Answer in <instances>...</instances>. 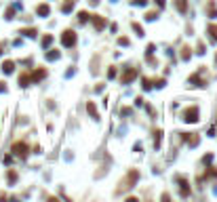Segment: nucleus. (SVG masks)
Returning a JSON list of instances; mask_svg holds the SVG:
<instances>
[{
    "label": "nucleus",
    "mask_w": 217,
    "mask_h": 202,
    "mask_svg": "<svg viewBox=\"0 0 217 202\" xmlns=\"http://www.w3.org/2000/svg\"><path fill=\"white\" fill-rule=\"evenodd\" d=\"M51 42H53V38H51V36H44V40H42V44H44V47H48Z\"/></svg>",
    "instance_id": "16"
},
{
    "label": "nucleus",
    "mask_w": 217,
    "mask_h": 202,
    "mask_svg": "<svg viewBox=\"0 0 217 202\" xmlns=\"http://www.w3.org/2000/svg\"><path fill=\"white\" fill-rule=\"evenodd\" d=\"M78 19H80V21H82V23H85L86 19H89V15H86V13H80V17H78Z\"/></svg>",
    "instance_id": "18"
},
{
    "label": "nucleus",
    "mask_w": 217,
    "mask_h": 202,
    "mask_svg": "<svg viewBox=\"0 0 217 202\" xmlns=\"http://www.w3.org/2000/svg\"><path fill=\"white\" fill-rule=\"evenodd\" d=\"M23 34L30 36V38H34V36H36V32H34V30H23Z\"/></svg>",
    "instance_id": "17"
},
{
    "label": "nucleus",
    "mask_w": 217,
    "mask_h": 202,
    "mask_svg": "<svg viewBox=\"0 0 217 202\" xmlns=\"http://www.w3.org/2000/svg\"><path fill=\"white\" fill-rule=\"evenodd\" d=\"M27 82H32V78H30L27 74H23V76L19 78V84H21V86H27Z\"/></svg>",
    "instance_id": "9"
},
{
    "label": "nucleus",
    "mask_w": 217,
    "mask_h": 202,
    "mask_svg": "<svg viewBox=\"0 0 217 202\" xmlns=\"http://www.w3.org/2000/svg\"><path fill=\"white\" fill-rule=\"evenodd\" d=\"M61 42H63V47H74V44H76V34H74L72 30L63 32V36H61Z\"/></svg>",
    "instance_id": "1"
},
{
    "label": "nucleus",
    "mask_w": 217,
    "mask_h": 202,
    "mask_svg": "<svg viewBox=\"0 0 217 202\" xmlns=\"http://www.w3.org/2000/svg\"><path fill=\"white\" fill-rule=\"evenodd\" d=\"M86 109H89V114H91L95 120L99 118V114H97V109H95V105H93V103H89V105H86Z\"/></svg>",
    "instance_id": "8"
},
{
    "label": "nucleus",
    "mask_w": 217,
    "mask_h": 202,
    "mask_svg": "<svg viewBox=\"0 0 217 202\" xmlns=\"http://www.w3.org/2000/svg\"><path fill=\"white\" fill-rule=\"evenodd\" d=\"M135 2H137V4H145V0H135Z\"/></svg>",
    "instance_id": "21"
},
{
    "label": "nucleus",
    "mask_w": 217,
    "mask_h": 202,
    "mask_svg": "<svg viewBox=\"0 0 217 202\" xmlns=\"http://www.w3.org/2000/svg\"><path fill=\"white\" fill-rule=\"evenodd\" d=\"M179 190H181V194H183V196H188V194H190V192H188V188H186V181H181V183H179Z\"/></svg>",
    "instance_id": "14"
},
{
    "label": "nucleus",
    "mask_w": 217,
    "mask_h": 202,
    "mask_svg": "<svg viewBox=\"0 0 217 202\" xmlns=\"http://www.w3.org/2000/svg\"><path fill=\"white\" fill-rule=\"evenodd\" d=\"M44 74H47V72H44V70H38L36 74H34V76H32V80H40V78H42V76H44Z\"/></svg>",
    "instance_id": "12"
},
{
    "label": "nucleus",
    "mask_w": 217,
    "mask_h": 202,
    "mask_svg": "<svg viewBox=\"0 0 217 202\" xmlns=\"http://www.w3.org/2000/svg\"><path fill=\"white\" fill-rule=\"evenodd\" d=\"M57 57H59V53H57V51H51V53L47 55V59H48V61H55Z\"/></svg>",
    "instance_id": "11"
},
{
    "label": "nucleus",
    "mask_w": 217,
    "mask_h": 202,
    "mask_svg": "<svg viewBox=\"0 0 217 202\" xmlns=\"http://www.w3.org/2000/svg\"><path fill=\"white\" fill-rule=\"evenodd\" d=\"M48 13H51L48 4H40V6H38V15H40V17H47Z\"/></svg>",
    "instance_id": "6"
},
{
    "label": "nucleus",
    "mask_w": 217,
    "mask_h": 202,
    "mask_svg": "<svg viewBox=\"0 0 217 202\" xmlns=\"http://www.w3.org/2000/svg\"><path fill=\"white\" fill-rule=\"evenodd\" d=\"M13 70H15V63H13V61H4V63H2V72H4V74H11Z\"/></svg>",
    "instance_id": "4"
},
{
    "label": "nucleus",
    "mask_w": 217,
    "mask_h": 202,
    "mask_svg": "<svg viewBox=\"0 0 217 202\" xmlns=\"http://www.w3.org/2000/svg\"><path fill=\"white\" fill-rule=\"evenodd\" d=\"M209 38L217 42V25H209Z\"/></svg>",
    "instance_id": "7"
},
{
    "label": "nucleus",
    "mask_w": 217,
    "mask_h": 202,
    "mask_svg": "<svg viewBox=\"0 0 217 202\" xmlns=\"http://www.w3.org/2000/svg\"><path fill=\"white\" fill-rule=\"evenodd\" d=\"M0 55H2V51H0Z\"/></svg>",
    "instance_id": "22"
},
{
    "label": "nucleus",
    "mask_w": 217,
    "mask_h": 202,
    "mask_svg": "<svg viewBox=\"0 0 217 202\" xmlns=\"http://www.w3.org/2000/svg\"><path fill=\"white\" fill-rule=\"evenodd\" d=\"M6 91V86H4V82H0V93H4Z\"/></svg>",
    "instance_id": "19"
},
{
    "label": "nucleus",
    "mask_w": 217,
    "mask_h": 202,
    "mask_svg": "<svg viewBox=\"0 0 217 202\" xmlns=\"http://www.w3.org/2000/svg\"><path fill=\"white\" fill-rule=\"evenodd\" d=\"M13 152L23 158V156L27 154V145H25V143H15V145H13Z\"/></svg>",
    "instance_id": "3"
},
{
    "label": "nucleus",
    "mask_w": 217,
    "mask_h": 202,
    "mask_svg": "<svg viewBox=\"0 0 217 202\" xmlns=\"http://www.w3.org/2000/svg\"><path fill=\"white\" fill-rule=\"evenodd\" d=\"M186 122H196L198 120V107H190V109H186Z\"/></svg>",
    "instance_id": "2"
},
{
    "label": "nucleus",
    "mask_w": 217,
    "mask_h": 202,
    "mask_svg": "<svg viewBox=\"0 0 217 202\" xmlns=\"http://www.w3.org/2000/svg\"><path fill=\"white\" fill-rule=\"evenodd\" d=\"M177 9H179V11H186V9H188L186 0H177Z\"/></svg>",
    "instance_id": "13"
},
{
    "label": "nucleus",
    "mask_w": 217,
    "mask_h": 202,
    "mask_svg": "<svg viewBox=\"0 0 217 202\" xmlns=\"http://www.w3.org/2000/svg\"><path fill=\"white\" fill-rule=\"evenodd\" d=\"M103 25H106V21H103V19H97V17H95V27H99V30H101Z\"/></svg>",
    "instance_id": "15"
},
{
    "label": "nucleus",
    "mask_w": 217,
    "mask_h": 202,
    "mask_svg": "<svg viewBox=\"0 0 217 202\" xmlns=\"http://www.w3.org/2000/svg\"><path fill=\"white\" fill-rule=\"evenodd\" d=\"M72 6H74V2L70 0V2H65V4L61 6V11H63V13H70V11H72Z\"/></svg>",
    "instance_id": "10"
},
{
    "label": "nucleus",
    "mask_w": 217,
    "mask_h": 202,
    "mask_svg": "<svg viewBox=\"0 0 217 202\" xmlns=\"http://www.w3.org/2000/svg\"><path fill=\"white\" fill-rule=\"evenodd\" d=\"M156 4L158 6H165V0H156Z\"/></svg>",
    "instance_id": "20"
},
{
    "label": "nucleus",
    "mask_w": 217,
    "mask_h": 202,
    "mask_svg": "<svg viewBox=\"0 0 217 202\" xmlns=\"http://www.w3.org/2000/svg\"><path fill=\"white\" fill-rule=\"evenodd\" d=\"M135 76H137V74H135V70H127V74L122 76V82L127 84V82H129V80H133Z\"/></svg>",
    "instance_id": "5"
}]
</instances>
